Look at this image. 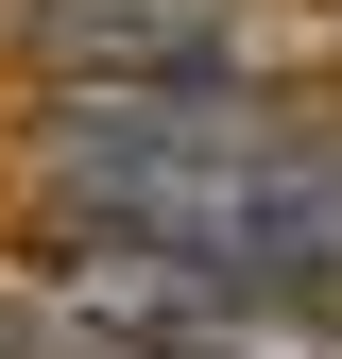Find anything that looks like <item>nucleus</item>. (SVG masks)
<instances>
[{"mask_svg": "<svg viewBox=\"0 0 342 359\" xmlns=\"http://www.w3.org/2000/svg\"><path fill=\"white\" fill-rule=\"evenodd\" d=\"M34 189H52V222H86V240H154V257L240 274V291L342 308V120L274 103V86H240V69L52 86V103H34Z\"/></svg>", "mask_w": 342, "mask_h": 359, "instance_id": "1", "label": "nucleus"}, {"mask_svg": "<svg viewBox=\"0 0 342 359\" xmlns=\"http://www.w3.org/2000/svg\"><path fill=\"white\" fill-rule=\"evenodd\" d=\"M0 52L52 86H189L256 52V0H0Z\"/></svg>", "mask_w": 342, "mask_h": 359, "instance_id": "2", "label": "nucleus"}, {"mask_svg": "<svg viewBox=\"0 0 342 359\" xmlns=\"http://www.w3.org/2000/svg\"><path fill=\"white\" fill-rule=\"evenodd\" d=\"M34 342H52V308H18V291H0V359H34Z\"/></svg>", "mask_w": 342, "mask_h": 359, "instance_id": "3", "label": "nucleus"}]
</instances>
